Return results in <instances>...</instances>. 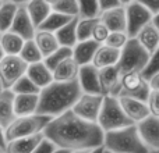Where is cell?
<instances>
[{
	"label": "cell",
	"instance_id": "cell-9",
	"mask_svg": "<svg viewBox=\"0 0 159 153\" xmlns=\"http://www.w3.org/2000/svg\"><path fill=\"white\" fill-rule=\"evenodd\" d=\"M102 102H103L102 95L81 93V96L74 103V106L71 107V111L82 120L89 121V123H96L102 107Z\"/></svg>",
	"mask_w": 159,
	"mask_h": 153
},
{
	"label": "cell",
	"instance_id": "cell-22",
	"mask_svg": "<svg viewBox=\"0 0 159 153\" xmlns=\"http://www.w3.org/2000/svg\"><path fill=\"white\" fill-rule=\"evenodd\" d=\"M78 70H80V66L74 61V59L70 56V57L64 59L61 63H59L57 66L52 70L53 81L67 82V81L77 79Z\"/></svg>",
	"mask_w": 159,
	"mask_h": 153
},
{
	"label": "cell",
	"instance_id": "cell-15",
	"mask_svg": "<svg viewBox=\"0 0 159 153\" xmlns=\"http://www.w3.org/2000/svg\"><path fill=\"white\" fill-rule=\"evenodd\" d=\"M78 85L81 88L82 93L89 95H101L99 89V79H98V68L92 64L80 66L78 75H77Z\"/></svg>",
	"mask_w": 159,
	"mask_h": 153
},
{
	"label": "cell",
	"instance_id": "cell-6",
	"mask_svg": "<svg viewBox=\"0 0 159 153\" xmlns=\"http://www.w3.org/2000/svg\"><path fill=\"white\" fill-rule=\"evenodd\" d=\"M96 124L101 127V129L103 132H107V131H113V129H119V128H123V127L131 125L134 123L123 111L117 98L103 96V102H102V107H101V111H99Z\"/></svg>",
	"mask_w": 159,
	"mask_h": 153
},
{
	"label": "cell",
	"instance_id": "cell-47",
	"mask_svg": "<svg viewBox=\"0 0 159 153\" xmlns=\"http://www.w3.org/2000/svg\"><path fill=\"white\" fill-rule=\"evenodd\" d=\"M88 153H103V146H99V148H95L92 151H89Z\"/></svg>",
	"mask_w": 159,
	"mask_h": 153
},
{
	"label": "cell",
	"instance_id": "cell-13",
	"mask_svg": "<svg viewBox=\"0 0 159 153\" xmlns=\"http://www.w3.org/2000/svg\"><path fill=\"white\" fill-rule=\"evenodd\" d=\"M11 32L17 33L18 36H21L24 41H28V39H32L34 35H35V25L32 24L30 15H28V11L25 8V4H20L18 8H17V13L14 15V20L11 22L10 29Z\"/></svg>",
	"mask_w": 159,
	"mask_h": 153
},
{
	"label": "cell",
	"instance_id": "cell-46",
	"mask_svg": "<svg viewBox=\"0 0 159 153\" xmlns=\"http://www.w3.org/2000/svg\"><path fill=\"white\" fill-rule=\"evenodd\" d=\"M151 22H152V25H154V27L159 31V13H157V14H154V15H152Z\"/></svg>",
	"mask_w": 159,
	"mask_h": 153
},
{
	"label": "cell",
	"instance_id": "cell-30",
	"mask_svg": "<svg viewBox=\"0 0 159 153\" xmlns=\"http://www.w3.org/2000/svg\"><path fill=\"white\" fill-rule=\"evenodd\" d=\"M17 8H18V4L10 2V0H4L0 4V33L10 29Z\"/></svg>",
	"mask_w": 159,
	"mask_h": 153
},
{
	"label": "cell",
	"instance_id": "cell-12",
	"mask_svg": "<svg viewBox=\"0 0 159 153\" xmlns=\"http://www.w3.org/2000/svg\"><path fill=\"white\" fill-rule=\"evenodd\" d=\"M99 89L102 96H113L117 98L120 92V72L117 67H106V68L98 70Z\"/></svg>",
	"mask_w": 159,
	"mask_h": 153
},
{
	"label": "cell",
	"instance_id": "cell-14",
	"mask_svg": "<svg viewBox=\"0 0 159 153\" xmlns=\"http://www.w3.org/2000/svg\"><path fill=\"white\" fill-rule=\"evenodd\" d=\"M117 100L120 103L123 111L126 113V116L134 124L140 123L141 120H144L145 117L149 116L148 106H147V103L144 100L130 98V96H117Z\"/></svg>",
	"mask_w": 159,
	"mask_h": 153
},
{
	"label": "cell",
	"instance_id": "cell-37",
	"mask_svg": "<svg viewBox=\"0 0 159 153\" xmlns=\"http://www.w3.org/2000/svg\"><path fill=\"white\" fill-rule=\"evenodd\" d=\"M129 41V35L126 32H119V31H115V32H109L106 41H105V45L110 47H115V49L121 50L123 46L127 43Z\"/></svg>",
	"mask_w": 159,
	"mask_h": 153
},
{
	"label": "cell",
	"instance_id": "cell-39",
	"mask_svg": "<svg viewBox=\"0 0 159 153\" xmlns=\"http://www.w3.org/2000/svg\"><path fill=\"white\" fill-rule=\"evenodd\" d=\"M145 103H147V106H148L149 114L155 116V117H159V90H154V89L149 90Z\"/></svg>",
	"mask_w": 159,
	"mask_h": 153
},
{
	"label": "cell",
	"instance_id": "cell-38",
	"mask_svg": "<svg viewBox=\"0 0 159 153\" xmlns=\"http://www.w3.org/2000/svg\"><path fill=\"white\" fill-rule=\"evenodd\" d=\"M158 71H159V45H158L157 50H155L151 55V57H149L148 66H147L145 70L143 71V76L145 79H148L152 74H155V72H158Z\"/></svg>",
	"mask_w": 159,
	"mask_h": 153
},
{
	"label": "cell",
	"instance_id": "cell-21",
	"mask_svg": "<svg viewBox=\"0 0 159 153\" xmlns=\"http://www.w3.org/2000/svg\"><path fill=\"white\" fill-rule=\"evenodd\" d=\"M134 38L137 39L138 43H140L149 55H152V53L157 50V47L159 45V31L152 25V22L149 21L148 24H145L138 31Z\"/></svg>",
	"mask_w": 159,
	"mask_h": 153
},
{
	"label": "cell",
	"instance_id": "cell-55",
	"mask_svg": "<svg viewBox=\"0 0 159 153\" xmlns=\"http://www.w3.org/2000/svg\"><path fill=\"white\" fill-rule=\"evenodd\" d=\"M4 89V88H3V85H2V82H0V92H2V90Z\"/></svg>",
	"mask_w": 159,
	"mask_h": 153
},
{
	"label": "cell",
	"instance_id": "cell-42",
	"mask_svg": "<svg viewBox=\"0 0 159 153\" xmlns=\"http://www.w3.org/2000/svg\"><path fill=\"white\" fill-rule=\"evenodd\" d=\"M55 149H56V146L53 145L52 142H49L48 139H45V138H43V141H42V142L36 146V149L32 153H52Z\"/></svg>",
	"mask_w": 159,
	"mask_h": 153
},
{
	"label": "cell",
	"instance_id": "cell-17",
	"mask_svg": "<svg viewBox=\"0 0 159 153\" xmlns=\"http://www.w3.org/2000/svg\"><path fill=\"white\" fill-rule=\"evenodd\" d=\"M119 57H120V50L102 43V45H99L98 49H96L91 64L95 66L98 70L106 68V67L116 66L119 61Z\"/></svg>",
	"mask_w": 159,
	"mask_h": 153
},
{
	"label": "cell",
	"instance_id": "cell-36",
	"mask_svg": "<svg viewBox=\"0 0 159 153\" xmlns=\"http://www.w3.org/2000/svg\"><path fill=\"white\" fill-rule=\"evenodd\" d=\"M52 10L69 17H78V3L77 0H60L53 6Z\"/></svg>",
	"mask_w": 159,
	"mask_h": 153
},
{
	"label": "cell",
	"instance_id": "cell-33",
	"mask_svg": "<svg viewBox=\"0 0 159 153\" xmlns=\"http://www.w3.org/2000/svg\"><path fill=\"white\" fill-rule=\"evenodd\" d=\"M39 88L28 78L27 75H22L20 79H17V82L11 86V92L14 95H38Z\"/></svg>",
	"mask_w": 159,
	"mask_h": 153
},
{
	"label": "cell",
	"instance_id": "cell-4",
	"mask_svg": "<svg viewBox=\"0 0 159 153\" xmlns=\"http://www.w3.org/2000/svg\"><path fill=\"white\" fill-rule=\"evenodd\" d=\"M149 55L135 38H129L127 43L120 50V57L116 64L119 72L126 74V72H141L145 70L149 61Z\"/></svg>",
	"mask_w": 159,
	"mask_h": 153
},
{
	"label": "cell",
	"instance_id": "cell-8",
	"mask_svg": "<svg viewBox=\"0 0 159 153\" xmlns=\"http://www.w3.org/2000/svg\"><path fill=\"white\" fill-rule=\"evenodd\" d=\"M151 90L148 79H145L141 72H126L120 75V92L119 96H130L140 100H147Z\"/></svg>",
	"mask_w": 159,
	"mask_h": 153
},
{
	"label": "cell",
	"instance_id": "cell-43",
	"mask_svg": "<svg viewBox=\"0 0 159 153\" xmlns=\"http://www.w3.org/2000/svg\"><path fill=\"white\" fill-rule=\"evenodd\" d=\"M98 4H99V11H105L109 10V8L121 6L120 0H98Z\"/></svg>",
	"mask_w": 159,
	"mask_h": 153
},
{
	"label": "cell",
	"instance_id": "cell-27",
	"mask_svg": "<svg viewBox=\"0 0 159 153\" xmlns=\"http://www.w3.org/2000/svg\"><path fill=\"white\" fill-rule=\"evenodd\" d=\"M78 17L71 18L67 24H64L60 29H57L55 32L56 39H57L60 46L66 47H73L77 43V33H75V25H77Z\"/></svg>",
	"mask_w": 159,
	"mask_h": 153
},
{
	"label": "cell",
	"instance_id": "cell-53",
	"mask_svg": "<svg viewBox=\"0 0 159 153\" xmlns=\"http://www.w3.org/2000/svg\"><path fill=\"white\" fill-rule=\"evenodd\" d=\"M4 56H6V55H4V52H3L2 46H0V60H2V59H3V57H4Z\"/></svg>",
	"mask_w": 159,
	"mask_h": 153
},
{
	"label": "cell",
	"instance_id": "cell-45",
	"mask_svg": "<svg viewBox=\"0 0 159 153\" xmlns=\"http://www.w3.org/2000/svg\"><path fill=\"white\" fill-rule=\"evenodd\" d=\"M6 137H4V128H2L0 127V148L4 149L6 148Z\"/></svg>",
	"mask_w": 159,
	"mask_h": 153
},
{
	"label": "cell",
	"instance_id": "cell-1",
	"mask_svg": "<svg viewBox=\"0 0 159 153\" xmlns=\"http://www.w3.org/2000/svg\"><path fill=\"white\" fill-rule=\"evenodd\" d=\"M43 137L56 148L66 151H92L103 145V134L96 123H89L71 110L56 116L43 129Z\"/></svg>",
	"mask_w": 159,
	"mask_h": 153
},
{
	"label": "cell",
	"instance_id": "cell-56",
	"mask_svg": "<svg viewBox=\"0 0 159 153\" xmlns=\"http://www.w3.org/2000/svg\"><path fill=\"white\" fill-rule=\"evenodd\" d=\"M0 153H6V151L3 148H0Z\"/></svg>",
	"mask_w": 159,
	"mask_h": 153
},
{
	"label": "cell",
	"instance_id": "cell-51",
	"mask_svg": "<svg viewBox=\"0 0 159 153\" xmlns=\"http://www.w3.org/2000/svg\"><path fill=\"white\" fill-rule=\"evenodd\" d=\"M131 2H134V0H120V4L121 6H127L129 3H131Z\"/></svg>",
	"mask_w": 159,
	"mask_h": 153
},
{
	"label": "cell",
	"instance_id": "cell-16",
	"mask_svg": "<svg viewBox=\"0 0 159 153\" xmlns=\"http://www.w3.org/2000/svg\"><path fill=\"white\" fill-rule=\"evenodd\" d=\"M98 18L99 22H102L110 32H115V31L126 32V10H124V6H119V7L101 11Z\"/></svg>",
	"mask_w": 159,
	"mask_h": 153
},
{
	"label": "cell",
	"instance_id": "cell-57",
	"mask_svg": "<svg viewBox=\"0 0 159 153\" xmlns=\"http://www.w3.org/2000/svg\"><path fill=\"white\" fill-rule=\"evenodd\" d=\"M103 153H110V152H107V151H106V149H103Z\"/></svg>",
	"mask_w": 159,
	"mask_h": 153
},
{
	"label": "cell",
	"instance_id": "cell-24",
	"mask_svg": "<svg viewBox=\"0 0 159 153\" xmlns=\"http://www.w3.org/2000/svg\"><path fill=\"white\" fill-rule=\"evenodd\" d=\"M38 95H14V114H16V117L35 114L36 109H38Z\"/></svg>",
	"mask_w": 159,
	"mask_h": 153
},
{
	"label": "cell",
	"instance_id": "cell-31",
	"mask_svg": "<svg viewBox=\"0 0 159 153\" xmlns=\"http://www.w3.org/2000/svg\"><path fill=\"white\" fill-rule=\"evenodd\" d=\"M18 56L28 64V66L43 60V56H42L41 50L38 49L36 43L34 42V39H28V41L24 42V45H22L21 50H20V53H18Z\"/></svg>",
	"mask_w": 159,
	"mask_h": 153
},
{
	"label": "cell",
	"instance_id": "cell-40",
	"mask_svg": "<svg viewBox=\"0 0 159 153\" xmlns=\"http://www.w3.org/2000/svg\"><path fill=\"white\" fill-rule=\"evenodd\" d=\"M109 32H110V31L107 29V28L105 27L102 22L98 21V22H96V25L93 27V29H92V36H91V39H93L96 43L102 45V43H105V41H106Z\"/></svg>",
	"mask_w": 159,
	"mask_h": 153
},
{
	"label": "cell",
	"instance_id": "cell-35",
	"mask_svg": "<svg viewBox=\"0 0 159 153\" xmlns=\"http://www.w3.org/2000/svg\"><path fill=\"white\" fill-rule=\"evenodd\" d=\"M80 18H93L99 15L98 0H77Z\"/></svg>",
	"mask_w": 159,
	"mask_h": 153
},
{
	"label": "cell",
	"instance_id": "cell-26",
	"mask_svg": "<svg viewBox=\"0 0 159 153\" xmlns=\"http://www.w3.org/2000/svg\"><path fill=\"white\" fill-rule=\"evenodd\" d=\"M34 42L36 43L38 49L41 50L42 56L46 57L50 53H53L57 49L60 45H59L57 39H56L55 32H49V31H42V29H36L35 35H34Z\"/></svg>",
	"mask_w": 159,
	"mask_h": 153
},
{
	"label": "cell",
	"instance_id": "cell-2",
	"mask_svg": "<svg viewBox=\"0 0 159 153\" xmlns=\"http://www.w3.org/2000/svg\"><path fill=\"white\" fill-rule=\"evenodd\" d=\"M81 93V88L77 79L67 82L53 81L39 90L36 113L49 116L52 118L60 116L61 113L71 110Z\"/></svg>",
	"mask_w": 159,
	"mask_h": 153
},
{
	"label": "cell",
	"instance_id": "cell-28",
	"mask_svg": "<svg viewBox=\"0 0 159 153\" xmlns=\"http://www.w3.org/2000/svg\"><path fill=\"white\" fill-rule=\"evenodd\" d=\"M24 39L11 31L0 33V46H2L4 55H18L24 45Z\"/></svg>",
	"mask_w": 159,
	"mask_h": 153
},
{
	"label": "cell",
	"instance_id": "cell-34",
	"mask_svg": "<svg viewBox=\"0 0 159 153\" xmlns=\"http://www.w3.org/2000/svg\"><path fill=\"white\" fill-rule=\"evenodd\" d=\"M70 56H71V47L59 46L53 53H50L49 56L43 57V60H42V61H43L45 66H46L48 68H49L50 71H52V70L55 68V67L57 66L59 63H61V61H63L64 59L70 57Z\"/></svg>",
	"mask_w": 159,
	"mask_h": 153
},
{
	"label": "cell",
	"instance_id": "cell-29",
	"mask_svg": "<svg viewBox=\"0 0 159 153\" xmlns=\"http://www.w3.org/2000/svg\"><path fill=\"white\" fill-rule=\"evenodd\" d=\"M71 18L74 17H69V15H64L61 13H57V11H50V14L45 18V21L39 25L36 29H42V31H49V32H56L57 29H60L64 24L70 21Z\"/></svg>",
	"mask_w": 159,
	"mask_h": 153
},
{
	"label": "cell",
	"instance_id": "cell-50",
	"mask_svg": "<svg viewBox=\"0 0 159 153\" xmlns=\"http://www.w3.org/2000/svg\"><path fill=\"white\" fill-rule=\"evenodd\" d=\"M45 2H46L48 4H50V7H53V6H55L56 3H59L60 0H45Z\"/></svg>",
	"mask_w": 159,
	"mask_h": 153
},
{
	"label": "cell",
	"instance_id": "cell-41",
	"mask_svg": "<svg viewBox=\"0 0 159 153\" xmlns=\"http://www.w3.org/2000/svg\"><path fill=\"white\" fill-rule=\"evenodd\" d=\"M135 2H138L141 6H144L152 15L159 13V0H135Z\"/></svg>",
	"mask_w": 159,
	"mask_h": 153
},
{
	"label": "cell",
	"instance_id": "cell-11",
	"mask_svg": "<svg viewBox=\"0 0 159 153\" xmlns=\"http://www.w3.org/2000/svg\"><path fill=\"white\" fill-rule=\"evenodd\" d=\"M135 127L141 141L145 143L149 151L159 149V117L149 114L148 117L135 124Z\"/></svg>",
	"mask_w": 159,
	"mask_h": 153
},
{
	"label": "cell",
	"instance_id": "cell-7",
	"mask_svg": "<svg viewBox=\"0 0 159 153\" xmlns=\"http://www.w3.org/2000/svg\"><path fill=\"white\" fill-rule=\"evenodd\" d=\"M28 64L18 55H6L0 60V82L4 89H11L17 79L27 72Z\"/></svg>",
	"mask_w": 159,
	"mask_h": 153
},
{
	"label": "cell",
	"instance_id": "cell-23",
	"mask_svg": "<svg viewBox=\"0 0 159 153\" xmlns=\"http://www.w3.org/2000/svg\"><path fill=\"white\" fill-rule=\"evenodd\" d=\"M14 118V93L11 89H3L0 92V127L6 128Z\"/></svg>",
	"mask_w": 159,
	"mask_h": 153
},
{
	"label": "cell",
	"instance_id": "cell-5",
	"mask_svg": "<svg viewBox=\"0 0 159 153\" xmlns=\"http://www.w3.org/2000/svg\"><path fill=\"white\" fill-rule=\"evenodd\" d=\"M52 120V117L43 114H30V116H21L16 117L7 127L4 128V137L6 142L17 139L22 137H31V135L42 134L48 123Z\"/></svg>",
	"mask_w": 159,
	"mask_h": 153
},
{
	"label": "cell",
	"instance_id": "cell-58",
	"mask_svg": "<svg viewBox=\"0 0 159 153\" xmlns=\"http://www.w3.org/2000/svg\"><path fill=\"white\" fill-rule=\"evenodd\" d=\"M3 2H4V0H0V4H2V3H3Z\"/></svg>",
	"mask_w": 159,
	"mask_h": 153
},
{
	"label": "cell",
	"instance_id": "cell-48",
	"mask_svg": "<svg viewBox=\"0 0 159 153\" xmlns=\"http://www.w3.org/2000/svg\"><path fill=\"white\" fill-rule=\"evenodd\" d=\"M10 2H13V3H16V4H25L27 2H30V0H10Z\"/></svg>",
	"mask_w": 159,
	"mask_h": 153
},
{
	"label": "cell",
	"instance_id": "cell-44",
	"mask_svg": "<svg viewBox=\"0 0 159 153\" xmlns=\"http://www.w3.org/2000/svg\"><path fill=\"white\" fill-rule=\"evenodd\" d=\"M148 84H149V88H151V89L159 90V71L149 76V78H148Z\"/></svg>",
	"mask_w": 159,
	"mask_h": 153
},
{
	"label": "cell",
	"instance_id": "cell-25",
	"mask_svg": "<svg viewBox=\"0 0 159 153\" xmlns=\"http://www.w3.org/2000/svg\"><path fill=\"white\" fill-rule=\"evenodd\" d=\"M25 8L35 28H38L52 11L50 4H48L45 0H30L25 3Z\"/></svg>",
	"mask_w": 159,
	"mask_h": 153
},
{
	"label": "cell",
	"instance_id": "cell-54",
	"mask_svg": "<svg viewBox=\"0 0 159 153\" xmlns=\"http://www.w3.org/2000/svg\"><path fill=\"white\" fill-rule=\"evenodd\" d=\"M148 153H159V149H152V151H149Z\"/></svg>",
	"mask_w": 159,
	"mask_h": 153
},
{
	"label": "cell",
	"instance_id": "cell-3",
	"mask_svg": "<svg viewBox=\"0 0 159 153\" xmlns=\"http://www.w3.org/2000/svg\"><path fill=\"white\" fill-rule=\"evenodd\" d=\"M103 149L110 153H148L149 149L141 141L135 124L103 134Z\"/></svg>",
	"mask_w": 159,
	"mask_h": 153
},
{
	"label": "cell",
	"instance_id": "cell-10",
	"mask_svg": "<svg viewBox=\"0 0 159 153\" xmlns=\"http://www.w3.org/2000/svg\"><path fill=\"white\" fill-rule=\"evenodd\" d=\"M124 10H126V33L129 38H134L138 31L151 21L152 14L135 0L124 6Z\"/></svg>",
	"mask_w": 159,
	"mask_h": 153
},
{
	"label": "cell",
	"instance_id": "cell-18",
	"mask_svg": "<svg viewBox=\"0 0 159 153\" xmlns=\"http://www.w3.org/2000/svg\"><path fill=\"white\" fill-rule=\"evenodd\" d=\"M43 134H36L31 137H22L17 139L8 141L6 143V153H32L36 146L43 141Z\"/></svg>",
	"mask_w": 159,
	"mask_h": 153
},
{
	"label": "cell",
	"instance_id": "cell-32",
	"mask_svg": "<svg viewBox=\"0 0 159 153\" xmlns=\"http://www.w3.org/2000/svg\"><path fill=\"white\" fill-rule=\"evenodd\" d=\"M99 21L98 17L93 18H80L77 20V25H75V33H77V42L80 41H87L91 39L92 36V29Z\"/></svg>",
	"mask_w": 159,
	"mask_h": 153
},
{
	"label": "cell",
	"instance_id": "cell-49",
	"mask_svg": "<svg viewBox=\"0 0 159 153\" xmlns=\"http://www.w3.org/2000/svg\"><path fill=\"white\" fill-rule=\"evenodd\" d=\"M52 153H70V151H66V149H59V148H56Z\"/></svg>",
	"mask_w": 159,
	"mask_h": 153
},
{
	"label": "cell",
	"instance_id": "cell-20",
	"mask_svg": "<svg viewBox=\"0 0 159 153\" xmlns=\"http://www.w3.org/2000/svg\"><path fill=\"white\" fill-rule=\"evenodd\" d=\"M25 75L39 88L48 86L50 82H53V75H52V71L45 66L43 61H38V63H34V64H30L27 67V72Z\"/></svg>",
	"mask_w": 159,
	"mask_h": 153
},
{
	"label": "cell",
	"instance_id": "cell-52",
	"mask_svg": "<svg viewBox=\"0 0 159 153\" xmlns=\"http://www.w3.org/2000/svg\"><path fill=\"white\" fill-rule=\"evenodd\" d=\"M89 151H71L70 153H88Z\"/></svg>",
	"mask_w": 159,
	"mask_h": 153
},
{
	"label": "cell",
	"instance_id": "cell-19",
	"mask_svg": "<svg viewBox=\"0 0 159 153\" xmlns=\"http://www.w3.org/2000/svg\"><path fill=\"white\" fill-rule=\"evenodd\" d=\"M99 43H96L93 39H87V41H80L71 47V57L78 66H85L91 64L92 57L98 49Z\"/></svg>",
	"mask_w": 159,
	"mask_h": 153
}]
</instances>
